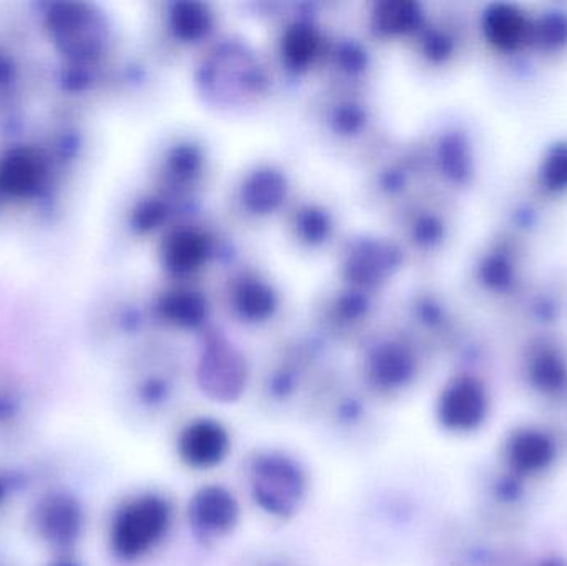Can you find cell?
<instances>
[{
  "instance_id": "obj_1",
  "label": "cell",
  "mask_w": 567,
  "mask_h": 566,
  "mask_svg": "<svg viewBox=\"0 0 567 566\" xmlns=\"http://www.w3.org/2000/svg\"><path fill=\"white\" fill-rule=\"evenodd\" d=\"M175 507L165 495L146 492L122 505L110 527V548L126 564L142 560L168 537Z\"/></svg>"
},
{
  "instance_id": "obj_2",
  "label": "cell",
  "mask_w": 567,
  "mask_h": 566,
  "mask_svg": "<svg viewBox=\"0 0 567 566\" xmlns=\"http://www.w3.org/2000/svg\"><path fill=\"white\" fill-rule=\"evenodd\" d=\"M251 501L262 514L287 521L299 514L309 494L303 465L282 451L256 452L248 465Z\"/></svg>"
},
{
  "instance_id": "obj_3",
  "label": "cell",
  "mask_w": 567,
  "mask_h": 566,
  "mask_svg": "<svg viewBox=\"0 0 567 566\" xmlns=\"http://www.w3.org/2000/svg\"><path fill=\"white\" fill-rule=\"evenodd\" d=\"M473 279L480 291L489 298L515 301L528 286L526 239L512 229L496 233L480 251L473 266Z\"/></svg>"
},
{
  "instance_id": "obj_4",
  "label": "cell",
  "mask_w": 567,
  "mask_h": 566,
  "mask_svg": "<svg viewBox=\"0 0 567 566\" xmlns=\"http://www.w3.org/2000/svg\"><path fill=\"white\" fill-rule=\"evenodd\" d=\"M526 388L549 404L567 402V342L556 332H535L519 361Z\"/></svg>"
},
{
  "instance_id": "obj_5",
  "label": "cell",
  "mask_w": 567,
  "mask_h": 566,
  "mask_svg": "<svg viewBox=\"0 0 567 566\" xmlns=\"http://www.w3.org/2000/svg\"><path fill=\"white\" fill-rule=\"evenodd\" d=\"M488 388L473 374H458L449 379L435 404V419L443 431L455 435L480 431L488 419Z\"/></svg>"
},
{
  "instance_id": "obj_6",
  "label": "cell",
  "mask_w": 567,
  "mask_h": 566,
  "mask_svg": "<svg viewBox=\"0 0 567 566\" xmlns=\"http://www.w3.org/2000/svg\"><path fill=\"white\" fill-rule=\"evenodd\" d=\"M175 449L176 457L189 471H215L221 467L231 454V432L218 419H192L179 429Z\"/></svg>"
},
{
  "instance_id": "obj_7",
  "label": "cell",
  "mask_w": 567,
  "mask_h": 566,
  "mask_svg": "<svg viewBox=\"0 0 567 566\" xmlns=\"http://www.w3.org/2000/svg\"><path fill=\"white\" fill-rule=\"evenodd\" d=\"M186 514L196 538L216 542L236 531L241 522V505L225 485L208 484L192 495Z\"/></svg>"
},
{
  "instance_id": "obj_8",
  "label": "cell",
  "mask_w": 567,
  "mask_h": 566,
  "mask_svg": "<svg viewBox=\"0 0 567 566\" xmlns=\"http://www.w3.org/2000/svg\"><path fill=\"white\" fill-rule=\"evenodd\" d=\"M558 455L559 447L555 438L535 425L516 428L502 444L503 471L523 482L542 477L551 471Z\"/></svg>"
},
{
  "instance_id": "obj_9",
  "label": "cell",
  "mask_w": 567,
  "mask_h": 566,
  "mask_svg": "<svg viewBox=\"0 0 567 566\" xmlns=\"http://www.w3.org/2000/svg\"><path fill=\"white\" fill-rule=\"evenodd\" d=\"M198 384L212 401L231 404L245 394L248 366L228 342H212L199 361Z\"/></svg>"
},
{
  "instance_id": "obj_10",
  "label": "cell",
  "mask_w": 567,
  "mask_h": 566,
  "mask_svg": "<svg viewBox=\"0 0 567 566\" xmlns=\"http://www.w3.org/2000/svg\"><path fill=\"white\" fill-rule=\"evenodd\" d=\"M532 13L516 3H489L482 13V32L488 45L503 55L528 50Z\"/></svg>"
},
{
  "instance_id": "obj_11",
  "label": "cell",
  "mask_w": 567,
  "mask_h": 566,
  "mask_svg": "<svg viewBox=\"0 0 567 566\" xmlns=\"http://www.w3.org/2000/svg\"><path fill=\"white\" fill-rule=\"evenodd\" d=\"M370 385L383 394L405 391L419 374V361L412 349L400 342L380 346L365 366Z\"/></svg>"
},
{
  "instance_id": "obj_12",
  "label": "cell",
  "mask_w": 567,
  "mask_h": 566,
  "mask_svg": "<svg viewBox=\"0 0 567 566\" xmlns=\"http://www.w3.org/2000/svg\"><path fill=\"white\" fill-rule=\"evenodd\" d=\"M35 515L40 537L53 547H72L82 534V508L79 502L69 495L53 494L43 498Z\"/></svg>"
},
{
  "instance_id": "obj_13",
  "label": "cell",
  "mask_w": 567,
  "mask_h": 566,
  "mask_svg": "<svg viewBox=\"0 0 567 566\" xmlns=\"http://www.w3.org/2000/svg\"><path fill=\"white\" fill-rule=\"evenodd\" d=\"M515 302L522 318L538 329L536 332H551V328L567 315V286L555 279L538 286H526Z\"/></svg>"
},
{
  "instance_id": "obj_14",
  "label": "cell",
  "mask_w": 567,
  "mask_h": 566,
  "mask_svg": "<svg viewBox=\"0 0 567 566\" xmlns=\"http://www.w3.org/2000/svg\"><path fill=\"white\" fill-rule=\"evenodd\" d=\"M439 162L449 182L458 186L468 185L476 169L472 140L463 132H450L440 143Z\"/></svg>"
},
{
  "instance_id": "obj_15",
  "label": "cell",
  "mask_w": 567,
  "mask_h": 566,
  "mask_svg": "<svg viewBox=\"0 0 567 566\" xmlns=\"http://www.w3.org/2000/svg\"><path fill=\"white\" fill-rule=\"evenodd\" d=\"M528 50L539 55H558L567 50V10L551 7L532 17Z\"/></svg>"
},
{
  "instance_id": "obj_16",
  "label": "cell",
  "mask_w": 567,
  "mask_h": 566,
  "mask_svg": "<svg viewBox=\"0 0 567 566\" xmlns=\"http://www.w3.org/2000/svg\"><path fill=\"white\" fill-rule=\"evenodd\" d=\"M536 186L545 196L567 193V140H556L546 146L536 168Z\"/></svg>"
},
{
  "instance_id": "obj_17",
  "label": "cell",
  "mask_w": 567,
  "mask_h": 566,
  "mask_svg": "<svg viewBox=\"0 0 567 566\" xmlns=\"http://www.w3.org/2000/svg\"><path fill=\"white\" fill-rule=\"evenodd\" d=\"M206 245L195 231H179L169 238L166 246V263L176 272H188L198 268L205 259Z\"/></svg>"
},
{
  "instance_id": "obj_18",
  "label": "cell",
  "mask_w": 567,
  "mask_h": 566,
  "mask_svg": "<svg viewBox=\"0 0 567 566\" xmlns=\"http://www.w3.org/2000/svg\"><path fill=\"white\" fill-rule=\"evenodd\" d=\"M272 295L266 286L256 281L243 282L238 289V308L241 309L246 318L258 319L266 318L272 309Z\"/></svg>"
},
{
  "instance_id": "obj_19",
  "label": "cell",
  "mask_w": 567,
  "mask_h": 566,
  "mask_svg": "<svg viewBox=\"0 0 567 566\" xmlns=\"http://www.w3.org/2000/svg\"><path fill=\"white\" fill-rule=\"evenodd\" d=\"M422 22V13L413 3H386L385 9L379 13L380 29L386 32L405 33L415 29Z\"/></svg>"
},
{
  "instance_id": "obj_20",
  "label": "cell",
  "mask_w": 567,
  "mask_h": 566,
  "mask_svg": "<svg viewBox=\"0 0 567 566\" xmlns=\"http://www.w3.org/2000/svg\"><path fill=\"white\" fill-rule=\"evenodd\" d=\"M317 52V39L312 30L297 25L284 40V53L292 65H306Z\"/></svg>"
},
{
  "instance_id": "obj_21",
  "label": "cell",
  "mask_w": 567,
  "mask_h": 566,
  "mask_svg": "<svg viewBox=\"0 0 567 566\" xmlns=\"http://www.w3.org/2000/svg\"><path fill=\"white\" fill-rule=\"evenodd\" d=\"M166 316L172 318L176 325L183 326H195L202 321L203 315V301L196 296L192 295H178L173 296L168 302H166Z\"/></svg>"
},
{
  "instance_id": "obj_22",
  "label": "cell",
  "mask_w": 567,
  "mask_h": 566,
  "mask_svg": "<svg viewBox=\"0 0 567 566\" xmlns=\"http://www.w3.org/2000/svg\"><path fill=\"white\" fill-rule=\"evenodd\" d=\"M208 27V16L205 10L198 6H179L175 12V29L176 32L185 37L202 35Z\"/></svg>"
},
{
  "instance_id": "obj_23",
  "label": "cell",
  "mask_w": 567,
  "mask_h": 566,
  "mask_svg": "<svg viewBox=\"0 0 567 566\" xmlns=\"http://www.w3.org/2000/svg\"><path fill=\"white\" fill-rule=\"evenodd\" d=\"M456 39L445 29H432L425 35V53L433 62H446L455 53Z\"/></svg>"
},
{
  "instance_id": "obj_24",
  "label": "cell",
  "mask_w": 567,
  "mask_h": 566,
  "mask_svg": "<svg viewBox=\"0 0 567 566\" xmlns=\"http://www.w3.org/2000/svg\"><path fill=\"white\" fill-rule=\"evenodd\" d=\"M6 173H10L9 175V185H13V188H22L29 183L30 176L33 173V166L27 165L25 159L22 162H10L9 169Z\"/></svg>"
},
{
  "instance_id": "obj_25",
  "label": "cell",
  "mask_w": 567,
  "mask_h": 566,
  "mask_svg": "<svg viewBox=\"0 0 567 566\" xmlns=\"http://www.w3.org/2000/svg\"><path fill=\"white\" fill-rule=\"evenodd\" d=\"M538 566H565V565L559 564L558 560H549V562H543V564H539Z\"/></svg>"
},
{
  "instance_id": "obj_26",
  "label": "cell",
  "mask_w": 567,
  "mask_h": 566,
  "mask_svg": "<svg viewBox=\"0 0 567 566\" xmlns=\"http://www.w3.org/2000/svg\"><path fill=\"white\" fill-rule=\"evenodd\" d=\"M50 566H79V565L72 564V562H59V564H53Z\"/></svg>"
},
{
  "instance_id": "obj_27",
  "label": "cell",
  "mask_w": 567,
  "mask_h": 566,
  "mask_svg": "<svg viewBox=\"0 0 567 566\" xmlns=\"http://www.w3.org/2000/svg\"><path fill=\"white\" fill-rule=\"evenodd\" d=\"M3 494H6V488H3V484L0 482V502H2Z\"/></svg>"
}]
</instances>
